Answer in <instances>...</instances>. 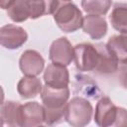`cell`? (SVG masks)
I'll return each mask as SVG.
<instances>
[{
    "mask_svg": "<svg viewBox=\"0 0 127 127\" xmlns=\"http://www.w3.org/2000/svg\"><path fill=\"white\" fill-rule=\"evenodd\" d=\"M126 119V110L122 107H117L109 97L103 96L97 101L94 112L96 125L100 127L122 126L125 125Z\"/></svg>",
    "mask_w": 127,
    "mask_h": 127,
    "instance_id": "cell-1",
    "label": "cell"
},
{
    "mask_svg": "<svg viewBox=\"0 0 127 127\" xmlns=\"http://www.w3.org/2000/svg\"><path fill=\"white\" fill-rule=\"evenodd\" d=\"M93 108L91 103L80 96H75L64 106V120L73 127H82L90 123Z\"/></svg>",
    "mask_w": 127,
    "mask_h": 127,
    "instance_id": "cell-2",
    "label": "cell"
},
{
    "mask_svg": "<svg viewBox=\"0 0 127 127\" xmlns=\"http://www.w3.org/2000/svg\"><path fill=\"white\" fill-rule=\"evenodd\" d=\"M54 20L64 33H72L81 28L83 16L79 8L73 3H64L54 13Z\"/></svg>",
    "mask_w": 127,
    "mask_h": 127,
    "instance_id": "cell-3",
    "label": "cell"
},
{
    "mask_svg": "<svg viewBox=\"0 0 127 127\" xmlns=\"http://www.w3.org/2000/svg\"><path fill=\"white\" fill-rule=\"evenodd\" d=\"M73 61L79 71L94 70L98 62V51L95 45L89 43L77 44L73 47Z\"/></svg>",
    "mask_w": 127,
    "mask_h": 127,
    "instance_id": "cell-4",
    "label": "cell"
},
{
    "mask_svg": "<svg viewBox=\"0 0 127 127\" xmlns=\"http://www.w3.org/2000/svg\"><path fill=\"white\" fill-rule=\"evenodd\" d=\"M28 40V34L24 28L7 24L0 28V45L8 50H16L22 47Z\"/></svg>",
    "mask_w": 127,
    "mask_h": 127,
    "instance_id": "cell-5",
    "label": "cell"
},
{
    "mask_svg": "<svg viewBox=\"0 0 127 127\" xmlns=\"http://www.w3.org/2000/svg\"><path fill=\"white\" fill-rule=\"evenodd\" d=\"M69 88H54L44 85L41 91V98L44 108L48 109H64L69 98Z\"/></svg>",
    "mask_w": 127,
    "mask_h": 127,
    "instance_id": "cell-6",
    "label": "cell"
},
{
    "mask_svg": "<svg viewBox=\"0 0 127 127\" xmlns=\"http://www.w3.org/2000/svg\"><path fill=\"white\" fill-rule=\"evenodd\" d=\"M49 58L55 64L69 65L73 61V47L65 38L61 37L55 40L49 50Z\"/></svg>",
    "mask_w": 127,
    "mask_h": 127,
    "instance_id": "cell-7",
    "label": "cell"
},
{
    "mask_svg": "<svg viewBox=\"0 0 127 127\" xmlns=\"http://www.w3.org/2000/svg\"><path fill=\"white\" fill-rule=\"evenodd\" d=\"M44 66V58L39 52L35 50H27L20 57L19 67L25 75L37 76L43 71Z\"/></svg>",
    "mask_w": 127,
    "mask_h": 127,
    "instance_id": "cell-8",
    "label": "cell"
},
{
    "mask_svg": "<svg viewBox=\"0 0 127 127\" xmlns=\"http://www.w3.org/2000/svg\"><path fill=\"white\" fill-rule=\"evenodd\" d=\"M44 81L46 85L54 88L67 87L69 83V72L65 65L53 63L44 71Z\"/></svg>",
    "mask_w": 127,
    "mask_h": 127,
    "instance_id": "cell-9",
    "label": "cell"
},
{
    "mask_svg": "<svg viewBox=\"0 0 127 127\" xmlns=\"http://www.w3.org/2000/svg\"><path fill=\"white\" fill-rule=\"evenodd\" d=\"M44 107L37 101H30L21 106V126L35 127L44 124Z\"/></svg>",
    "mask_w": 127,
    "mask_h": 127,
    "instance_id": "cell-10",
    "label": "cell"
},
{
    "mask_svg": "<svg viewBox=\"0 0 127 127\" xmlns=\"http://www.w3.org/2000/svg\"><path fill=\"white\" fill-rule=\"evenodd\" d=\"M81 28L92 40H100L107 33V22L103 16L88 14L83 17Z\"/></svg>",
    "mask_w": 127,
    "mask_h": 127,
    "instance_id": "cell-11",
    "label": "cell"
},
{
    "mask_svg": "<svg viewBox=\"0 0 127 127\" xmlns=\"http://www.w3.org/2000/svg\"><path fill=\"white\" fill-rule=\"evenodd\" d=\"M95 47L98 51V62L94 70L101 74H110L115 72L118 68L119 63L108 51L106 45L97 44Z\"/></svg>",
    "mask_w": 127,
    "mask_h": 127,
    "instance_id": "cell-12",
    "label": "cell"
},
{
    "mask_svg": "<svg viewBox=\"0 0 127 127\" xmlns=\"http://www.w3.org/2000/svg\"><path fill=\"white\" fill-rule=\"evenodd\" d=\"M21 106L17 101L8 100L0 105V116L4 124L9 126H21Z\"/></svg>",
    "mask_w": 127,
    "mask_h": 127,
    "instance_id": "cell-13",
    "label": "cell"
},
{
    "mask_svg": "<svg viewBox=\"0 0 127 127\" xmlns=\"http://www.w3.org/2000/svg\"><path fill=\"white\" fill-rule=\"evenodd\" d=\"M42 81L36 76H24L17 84V91L24 99L34 98L42 91Z\"/></svg>",
    "mask_w": 127,
    "mask_h": 127,
    "instance_id": "cell-14",
    "label": "cell"
},
{
    "mask_svg": "<svg viewBox=\"0 0 127 127\" xmlns=\"http://www.w3.org/2000/svg\"><path fill=\"white\" fill-rule=\"evenodd\" d=\"M31 19L54 14L59 7V0H27Z\"/></svg>",
    "mask_w": 127,
    "mask_h": 127,
    "instance_id": "cell-15",
    "label": "cell"
},
{
    "mask_svg": "<svg viewBox=\"0 0 127 127\" xmlns=\"http://www.w3.org/2000/svg\"><path fill=\"white\" fill-rule=\"evenodd\" d=\"M112 27L122 35L127 32V5L126 3H116L109 16Z\"/></svg>",
    "mask_w": 127,
    "mask_h": 127,
    "instance_id": "cell-16",
    "label": "cell"
},
{
    "mask_svg": "<svg viewBox=\"0 0 127 127\" xmlns=\"http://www.w3.org/2000/svg\"><path fill=\"white\" fill-rule=\"evenodd\" d=\"M106 47L119 64H125L127 58L126 35H115L109 38Z\"/></svg>",
    "mask_w": 127,
    "mask_h": 127,
    "instance_id": "cell-17",
    "label": "cell"
},
{
    "mask_svg": "<svg viewBox=\"0 0 127 127\" xmlns=\"http://www.w3.org/2000/svg\"><path fill=\"white\" fill-rule=\"evenodd\" d=\"M7 16L16 23H22L30 18L27 0H14L7 9Z\"/></svg>",
    "mask_w": 127,
    "mask_h": 127,
    "instance_id": "cell-18",
    "label": "cell"
},
{
    "mask_svg": "<svg viewBox=\"0 0 127 127\" xmlns=\"http://www.w3.org/2000/svg\"><path fill=\"white\" fill-rule=\"evenodd\" d=\"M112 0H81V7L84 12L91 15H105L110 9Z\"/></svg>",
    "mask_w": 127,
    "mask_h": 127,
    "instance_id": "cell-19",
    "label": "cell"
},
{
    "mask_svg": "<svg viewBox=\"0 0 127 127\" xmlns=\"http://www.w3.org/2000/svg\"><path fill=\"white\" fill-rule=\"evenodd\" d=\"M44 107V106H43ZM44 124L53 126L60 124L64 119V109H48L44 108Z\"/></svg>",
    "mask_w": 127,
    "mask_h": 127,
    "instance_id": "cell-20",
    "label": "cell"
},
{
    "mask_svg": "<svg viewBox=\"0 0 127 127\" xmlns=\"http://www.w3.org/2000/svg\"><path fill=\"white\" fill-rule=\"evenodd\" d=\"M14 0H0V8L1 9H8L10 5L13 3Z\"/></svg>",
    "mask_w": 127,
    "mask_h": 127,
    "instance_id": "cell-21",
    "label": "cell"
},
{
    "mask_svg": "<svg viewBox=\"0 0 127 127\" xmlns=\"http://www.w3.org/2000/svg\"><path fill=\"white\" fill-rule=\"evenodd\" d=\"M4 90H3V88H2V86L0 85V105L4 102Z\"/></svg>",
    "mask_w": 127,
    "mask_h": 127,
    "instance_id": "cell-22",
    "label": "cell"
},
{
    "mask_svg": "<svg viewBox=\"0 0 127 127\" xmlns=\"http://www.w3.org/2000/svg\"><path fill=\"white\" fill-rule=\"evenodd\" d=\"M3 125H4V121H3L2 117L0 116V126H3Z\"/></svg>",
    "mask_w": 127,
    "mask_h": 127,
    "instance_id": "cell-23",
    "label": "cell"
},
{
    "mask_svg": "<svg viewBox=\"0 0 127 127\" xmlns=\"http://www.w3.org/2000/svg\"><path fill=\"white\" fill-rule=\"evenodd\" d=\"M63 1H65V2H68V1H70V0H63Z\"/></svg>",
    "mask_w": 127,
    "mask_h": 127,
    "instance_id": "cell-24",
    "label": "cell"
}]
</instances>
